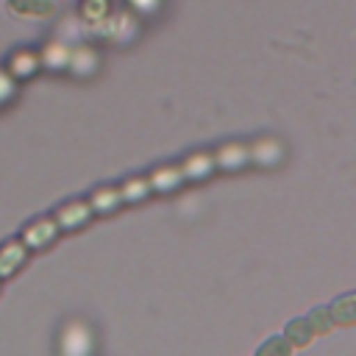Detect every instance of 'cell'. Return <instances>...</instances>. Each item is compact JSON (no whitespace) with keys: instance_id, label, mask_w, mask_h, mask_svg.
Here are the masks:
<instances>
[{"instance_id":"5bb4252c","label":"cell","mask_w":356,"mask_h":356,"mask_svg":"<svg viewBox=\"0 0 356 356\" xmlns=\"http://www.w3.org/2000/svg\"><path fill=\"white\" fill-rule=\"evenodd\" d=\"M181 172L186 181H206L214 172V156L211 153H192L181 164Z\"/></svg>"},{"instance_id":"d6986e66","label":"cell","mask_w":356,"mask_h":356,"mask_svg":"<svg viewBox=\"0 0 356 356\" xmlns=\"http://www.w3.org/2000/svg\"><path fill=\"white\" fill-rule=\"evenodd\" d=\"M309 325H312V331H314V334H325V331H331L334 317H331V312H328V309H314V312L309 314Z\"/></svg>"},{"instance_id":"6da1fadb","label":"cell","mask_w":356,"mask_h":356,"mask_svg":"<svg viewBox=\"0 0 356 356\" xmlns=\"http://www.w3.org/2000/svg\"><path fill=\"white\" fill-rule=\"evenodd\" d=\"M92 31H95L100 39H108V42H114V44H128V42H134L136 33H139V19H136L134 11H117V14L111 11L103 22L92 25Z\"/></svg>"},{"instance_id":"8fae6325","label":"cell","mask_w":356,"mask_h":356,"mask_svg":"<svg viewBox=\"0 0 356 356\" xmlns=\"http://www.w3.org/2000/svg\"><path fill=\"white\" fill-rule=\"evenodd\" d=\"M61 350L64 353H89L92 350V331L83 323H70L61 331Z\"/></svg>"},{"instance_id":"7a4b0ae2","label":"cell","mask_w":356,"mask_h":356,"mask_svg":"<svg viewBox=\"0 0 356 356\" xmlns=\"http://www.w3.org/2000/svg\"><path fill=\"white\" fill-rule=\"evenodd\" d=\"M67 72L75 78V81H89L100 72V53L97 47L86 44V42H75L70 47V64H67Z\"/></svg>"},{"instance_id":"7402d4cb","label":"cell","mask_w":356,"mask_h":356,"mask_svg":"<svg viewBox=\"0 0 356 356\" xmlns=\"http://www.w3.org/2000/svg\"><path fill=\"white\" fill-rule=\"evenodd\" d=\"M286 350H289V345H284L281 339H273V342L261 345V350H259V353H286Z\"/></svg>"},{"instance_id":"2e32d148","label":"cell","mask_w":356,"mask_h":356,"mask_svg":"<svg viewBox=\"0 0 356 356\" xmlns=\"http://www.w3.org/2000/svg\"><path fill=\"white\" fill-rule=\"evenodd\" d=\"M120 195H122V203H142V200H147V195H150V184H147V178L134 175V178H128V181L120 186Z\"/></svg>"},{"instance_id":"52a82bcc","label":"cell","mask_w":356,"mask_h":356,"mask_svg":"<svg viewBox=\"0 0 356 356\" xmlns=\"http://www.w3.org/2000/svg\"><path fill=\"white\" fill-rule=\"evenodd\" d=\"M28 256H31V250L25 248V242H22L19 236H17V239H6V242L0 245V281L17 275V273L25 267Z\"/></svg>"},{"instance_id":"277c9868","label":"cell","mask_w":356,"mask_h":356,"mask_svg":"<svg viewBox=\"0 0 356 356\" xmlns=\"http://www.w3.org/2000/svg\"><path fill=\"white\" fill-rule=\"evenodd\" d=\"M6 72H8L17 83L36 78V75L42 72L39 50H33V47H17V50H11L8 58H6Z\"/></svg>"},{"instance_id":"8992f818","label":"cell","mask_w":356,"mask_h":356,"mask_svg":"<svg viewBox=\"0 0 356 356\" xmlns=\"http://www.w3.org/2000/svg\"><path fill=\"white\" fill-rule=\"evenodd\" d=\"M53 220L58 225V231H78L83 225H89L92 220V209L86 200H67L53 211Z\"/></svg>"},{"instance_id":"30bf717a","label":"cell","mask_w":356,"mask_h":356,"mask_svg":"<svg viewBox=\"0 0 356 356\" xmlns=\"http://www.w3.org/2000/svg\"><path fill=\"white\" fill-rule=\"evenodd\" d=\"M6 11L19 19H50L56 14V0H6Z\"/></svg>"},{"instance_id":"9c48e42d","label":"cell","mask_w":356,"mask_h":356,"mask_svg":"<svg viewBox=\"0 0 356 356\" xmlns=\"http://www.w3.org/2000/svg\"><path fill=\"white\" fill-rule=\"evenodd\" d=\"M211 156H214V170H222V172H236L250 164V150L248 145H239V142H228Z\"/></svg>"},{"instance_id":"44dd1931","label":"cell","mask_w":356,"mask_h":356,"mask_svg":"<svg viewBox=\"0 0 356 356\" xmlns=\"http://www.w3.org/2000/svg\"><path fill=\"white\" fill-rule=\"evenodd\" d=\"M159 6H161V0H128V8L136 17H150L159 11Z\"/></svg>"},{"instance_id":"ba28073f","label":"cell","mask_w":356,"mask_h":356,"mask_svg":"<svg viewBox=\"0 0 356 356\" xmlns=\"http://www.w3.org/2000/svg\"><path fill=\"white\" fill-rule=\"evenodd\" d=\"M248 150H250V161H253L256 167H264V170L278 167V164L284 161V156H286L281 139H275V136H264V139L253 142Z\"/></svg>"},{"instance_id":"5b68a950","label":"cell","mask_w":356,"mask_h":356,"mask_svg":"<svg viewBox=\"0 0 356 356\" xmlns=\"http://www.w3.org/2000/svg\"><path fill=\"white\" fill-rule=\"evenodd\" d=\"M70 42L64 36H56V39H47L42 47H39V61H42V70L50 72V75H61L67 72V64H70Z\"/></svg>"},{"instance_id":"e0dca14e","label":"cell","mask_w":356,"mask_h":356,"mask_svg":"<svg viewBox=\"0 0 356 356\" xmlns=\"http://www.w3.org/2000/svg\"><path fill=\"white\" fill-rule=\"evenodd\" d=\"M331 317L337 320V323H345V325H353L356 323V292L353 295H345V298H339L331 309Z\"/></svg>"},{"instance_id":"3957f363","label":"cell","mask_w":356,"mask_h":356,"mask_svg":"<svg viewBox=\"0 0 356 356\" xmlns=\"http://www.w3.org/2000/svg\"><path fill=\"white\" fill-rule=\"evenodd\" d=\"M58 225L53 220V214H44V217H33L22 231H19V239L25 242L28 250H44L50 248L56 239H58Z\"/></svg>"},{"instance_id":"ffe728a7","label":"cell","mask_w":356,"mask_h":356,"mask_svg":"<svg viewBox=\"0 0 356 356\" xmlns=\"http://www.w3.org/2000/svg\"><path fill=\"white\" fill-rule=\"evenodd\" d=\"M14 95H17V81L6 72V67H0V108H3L6 103H11Z\"/></svg>"},{"instance_id":"4fadbf2b","label":"cell","mask_w":356,"mask_h":356,"mask_svg":"<svg viewBox=\"0 0 356 356\" xmlns=\"http://www.w3.org/2000/svg\"><path fill=\"white\" fill-rule=\"evenodd\" d=\"M89 209H92V214H100V217H106V214H114L120 206H122V195H120V189L117 186H97L92 195H89Z\"/></svg>"},{"instance_id":"9a60e30c","label":"cell","mask_w":356,"mask_h":356,"mask_svg":"<svg viewBox=\"0 0 356 356\" xmlns=\"http://www.w3.org/2000/svg\"><path fill=\"white\" fill-rule=\"evenodd\" d=\"M108 14H111V0H81V6H78V17L86 28L103 22Z\"/></svg>"},{"instance_id":"ac0fdd59","label":"cell","mask_w":356,"mask_h":356,"mask_svg":"<svg viewBox=\"0 0 356 356\" xmlns=\"http://www.w3.org/2000/svg\"><path fill=\"white\" fill-rule=\"evenodd\" d=\"M312 337H314V331H312L309 320H292L286 325V342L295 348H306L312 342Z\"/></svg>"},{"instance_id":"7c38bea8","label":"cell","mask_w":356,"mask_h":356,"mask_svg":"<svg viewBox=\"0 0 356 356\" xmlns=\"http://www.w3.org/2000/svg\"><path fill=\"white\" fill-rule=\"evenodd\" d=\"M184 181H186V178H184L181 167H156V170L147 175L150 192H156V195H170V192H175Z\"/></svg>"}]
</instances>
